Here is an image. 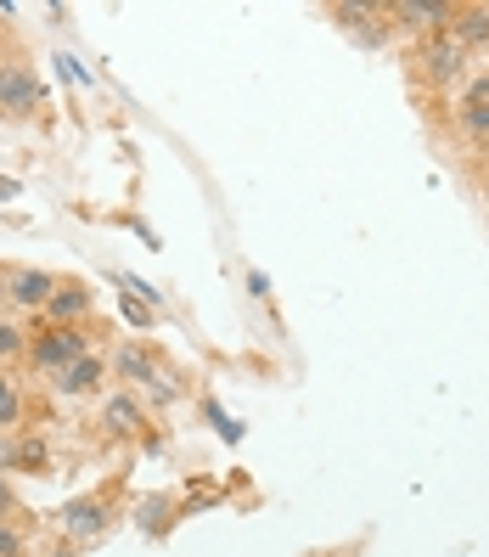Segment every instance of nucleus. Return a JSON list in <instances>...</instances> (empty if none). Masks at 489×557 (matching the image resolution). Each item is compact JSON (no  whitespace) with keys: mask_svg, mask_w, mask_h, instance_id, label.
Here are the masks:
<instances>
[{"mask_svg":"<svg viewBox=\"0 0 489 557\" xmlns=\"http://www.w3.org/2000/svg\"><path fill=\"white\" fill-rule=\"evenodd\" d=\"M96 338H108V326H102V321H79V326L35 321V326H28V355H23V367H28V372H40V377H57L62 367H74L79 355H90Z\"/></svg>","mask_w":489,"mask_h":557,"instance_id":"nucleus-1","label":"nucleus"},{"mask_svg":"<svg viewBox=\"0 0 489 557\" xmlns=\"http://www.w3.org/2000/svg\"><path fill=\"white\" fill-rule=\"evenodd\" d=\"M108 372H113V383H118V388H136L141 400H147V395L170 400V372H163L158 349H152V344H141V338H124V344L108 355Z\"/></svg>","mask_w":489,"mask_h":557,"instance_id":"nucleus-2","label":"nucleus"},{"mask_svg":"<svg viewBox=\"0 0 489 557\" xmlns=\"http://www.w3.org/2000/svg\"><path fill=\"white\" fill-rule=\"evenodd\" d=\"M40 108H46V79L35 74L28 57H12L7 74H0V119L28 124V119H40Z\"/></svg>","mask_w":489,"mask_h":557,"instance_id":"nucleus-3","label":"nucleus"},{"mask_svg":"<svg viewBox=\"0 0 489 557\" xmlns=\"http://www.w3.org/2000/svg\"><path fill=\"white\" fill-rule=\"evenodd\" d=\"M416 79L428 90H450V85L467 79V51L450 40V28H444V35L416 40Z\"/></svg>","mask_w":489,"mask_h":557,"instance_id":"nucleus-4","label":"nucleus"},{"mask_svg":"<svg viewBox=\"0 0 489 557\" xmlns=\"http://www.w3.org/2000/svg\"><path fill=\"white\" fill-rule=\"evenodd\" d=\"M113 496L108 490H96V496H74L68 507L57 512V523H62V541H74V546H90V541H102L108 530H113Z\"/></svg>","mask_w":489,"mask_h":557,"instance_id":"nucleus-5","label":"nucleus"},{"mask_svg":"<svg viewBox=\"0 0 489 557\" xmlns=\"http://www.w3.org/2000/svg\"><path fill=\"white\" fill-rule=\"evenodd\" d=\"M40 321H62V326L96 321V287H90V276L57 271V287H51V299H46V315H40Z\"/></svg>","mask_w":489,"mask_h":557,"instance_id":"nucleus-6","label":"nucleus"},{"mask_svg":"<svg viewBox=\"0 0 489 557\" xmlns=\"http://www.w3.org/2000/svg\"><path fill=\"white\" fill-rule=\"evenodd\" d=\"M108 383H113L108 355L90 349V355L74 360V367H62V372L51 377V395H57V400H96V395H108Z\"/></svg>","mask_w":489,"mask_h":557,"instance_id":"nucleus-7","label":"nucleus"},{"mask_svg":"<svg viewBox=\"0 0 489 557\" xmlns=\"http://www.w3.org/2000/svg\"><path fill=\"white\" fill-rule=\"evenodd\" d=\"M450 17H455V0H394V7H388V23H394V35H411V40L444 35Z\"/></svg>","mask_w":489,"mask_h":557,"instance_id":"nucleus-8","label":"nucleus"},{"mask_svg":"<svg viewBox=\"0 0 489 557\" xmlns=\"http://www.w3.org/2000/svg\"><path fill=\"white\" fill-rule=\"evenodd\" d=\"M326 17H338L343 35H349V40H361L366 51H383L388 40H394L388 7H372V0H361V7H326Z\"/></svg>","mask_w":489,"mask_h":557,"instance_id":"nucleus-9","label":"nucleus"},{"mask_svg":"<svg viewBox=\"0 0 489 557\" xmlns=\"http://www.w3.org/2000/svg\"><path fill=\"white\" fill-rule=\"evenodd\" d=\"M147 400L136 395V388H108L102 395V429H108V440H136V434H147Z\"/></svg>","mask_w":489,"mask_h":557,"instance_id":"nucleus-10","label":"nucleus"},{"mask_svg":"<svg viewBox=\"0 0 489 557\" xmlns=\"http://www.w3.org/2000/svg\"><path fill=\"white\" fill-rule=\"evenodd\" d=\"M51 287H57V271H46V265H12V276H7V305H12V310H28V315H46Z\"/></svg>","mask_w":489,"mask_h":557,"instance_id":"nucleus-11","label":"nucleus"},{"mask_svg":"<svg viewBox=\"0 0 489 557\" xmlns=\"http://www.w3.org/2000/svg\"><path fill=\"white\" fill-rule=\"evenodd\" d=\"M455 129H462L467 141L489 147V74H473L462 85V108H455Z\"/></svg>","mask_w":489,"mask_h":557,"instance_id":"nucleus-12","label":"nucleus"},{"mask_svg":"<svg viewBox=\"0 0 489 557\" xmlns=\"http://www.w3.org/2000/svg\"><path fill=\"white\" fill-rule=\"evenodd\" d=\"M450 40L462 46L467 57H473V51H489V7H455Z\"/></svg>","mask_w":489,"mask_h":557,"instance_id":"nucleus-13","label":"nucleus"},{"mask_svg":"<svg viewBox=\"0 0 489 557\" xmlns=\"http://www.w3.org/2000/svg\"><path fill=\"white\" fill-rule=\"evenodd\" d=\"M23 417H28V395H23L17 372H0V434H17Z\"/></svg>","mask_w":489,"mask_h":557,"instance_id":"nucleus-14","label":"nucleus"},{"mask_svg":"<svg viewBox=\"0 0 489 557\" xmlns=\"http://www.w3.org/2000/svg\"><path fill=\"white\" fill-rule=\"evenodd\" d=\"M23 355H28V326L12 321V315H0V372L23 367Z\"/></svg>","mask_w":489,"mask_h":557,"instance_id":"nucleus-15","label":"nucleus"},{"mask_svg":"<svg viewBox=\"0 0 489 557\" xmlns=\"http://www.w3.org/2000/svg\"><path fill=\"white\" fill-rule=\"evenodd\" d=\"M51 468V450H46V440H35V434H17V473H46Z\"/></svg>","mask_w":489,"mask_h":557,"instance_id":"nucleus-16","label":"nucleus"},{"mask_svg":"<svg viewBox=\"0 0 489 557\" xmlns=\"http://www.w3.org/2000/svg\"><path fill=\"white\" fill-rule=\"evenodd\" d=\"M28 518V512H23ZM12 518V523H0V557H28V523Z\"/></svg>","mask_w":489,"mask_h":557,"instance_id":"nucleus-17","label":"nucleus"},{"mask_svg":"<svg viewBox=\"0 0 489 557\" xmlns=\"http://www.w3.org/2000/svg\"><path fill=\"white\" fill-rule=\"evenodd\" d=\"M12 518H23V507H17V490H12V479H0V523H12Z\"/></svg>","mask_w":489,"mask_h":557,"instance_id":"nucleus-18","label":"nucleus"},{"mask_svg":"<svg viewBox=\"0 0 489 557\" xmlns=\"http://www.w3.org/2000/svg\"><path fill=\"white\" fill-rule=\"evenodd\" d=\"M79 552H85V546H74V541H62V546H57V557H79Z\"/></svg>","mask_w":489,"mask_h":557,"instance_id":"nucleus-19","label":"nucleus"},{"mask_svg":"<svg viewBox=\"0 0 489 557\" xmlns=\"http://www.w3.org/2000/svg\"><path fill=\"white\" fill-rule=\"evenodd\" d=\"M7 276H12V265H0V305H7Z\"/></svg>","mask_w":489,"mask_h":557,"instance_id":"nucleus-20","label":"nucleus"},{"mask_svg":"<svg viewBox=\"0 0 489 557\" xmlns=\"http://www.w3.org/2000/svg\"><path fill=\"white\" fill-rule=\"evenodd\" d=\"M12 57H17V51H7V46H0V74H7V62H12Z\"/></svg>","mask_w":489,"mask_h":557,"instance_id":"nucleus-21","label":"nucleus"}]
</instances>
